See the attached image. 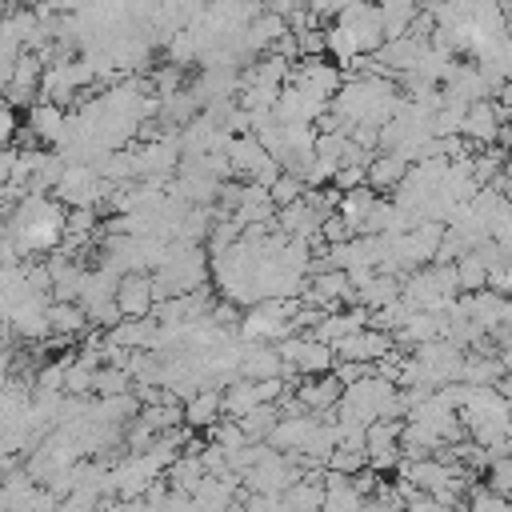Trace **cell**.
<instances>
[{
	"label": "cell",
	"instance_id": "8992f818",
	"mask_svg": "<svg viewBox=\"0 0 512 512\" xmlns=\"http://www.w3.org/2000/svg\"><path fill=\"white\" fill-rule=\"evenodd\" d=\"M220 412H224V396H220V392H200V396H192V400H188L184 420H188L192 428H208Z\"/></svg>",
	"mask_w": 512,
	"mask_h": 512
},
{
	"label": "cell",
	"instance_id": "9c48e42d",
	"mask_svg": "<svg viewBox=\"0 0 512 512\" xmlns=\"http://www.w3.org/2000/svg\"><path fill=\"white\" fill-rule=\"evenodd\" d=\"M12 128H16L12 112H8V108H0V140H8V136H12Z\"/></svg>",
	"mask_w": 512,
	"mask_h": 512
},
{
	"label": "cell",
	"instance_id": "30bf717a",
	"mask_svg": "<svg viewBox=\"0 0 512 512\" xmlns=\"http://www.w3.org/2000/svg\"><path fill=\"white\" fill-rule=\"evenodd\" d=\"M500 92H504V108H508V112H512V80H508V84H504V88H500Z\"/></svg>",
	"mask_w": 512,
	"mask_h": 512
},
{
	"label": "cell",
	"instance_id": "5b68a950",
	"mask_svg": "<svg viewBox=\"0 0 512 512\" xmlns=\"http://www.w3.org/2000/svg\"><path fill=\"white\" fill-rule=\"evenodd\" d=\"M452 268H456V288H460L464 296H476V292L488 288V264L476 256V248H472L468 256H460Z\"/></svg>",
	"mask_w": 512,
	"mask_h": 512
},
{
	"label": "cell",
	"instance_id": "277c9868",
	"mask_svg": "<svg viewBox=\"0 0 512 512\" xmlns=\"http://www.w3.org/2000/svg\"><path fill=\"white\" fill-rule=\"evenodd\" d=\"M340 392H344V384L336 376H312V380H304L296 388V396H300L304 408H328V404L340 400Z\"/></svg>",
	"mask_w": 512,
	"mask_h": 512
},
{
	"label": "cell",
	"instance_id": "52a82bcc",
	"mask_svg": "<svg viewBox=\"0 0 512 512\" xmlns=\"http://www.w3.org/2000/svg\"><path fill=\"white\" fill-rule=\"evenodd\" d=\"M84 324H88V312H84L80 304H56V308H48V328H52V332L72 336V332H80Z\"/></svg>",
	"mask_w": 512,
	"mask_h": 512
},
{
	"label": "cell",
	"instance_id": "3957f363",
	"mask_svg": "<svg viewBox=\"0 0 512 512\" xmlns=\"http://www.w3.org/2000/svg\"><path fill=\"white\" fill-rule=\"evenodd\" d=\"M404 176H408V160L396 156V152L368 160V188H372V192H376V188H400Z\"/></svg>",
	"mask_w": 512,
	"mask_h": 512
},
{
	"label": "cell",
	"instance_id": "7a4b0ae2",
	"mask_svg": "<svg viewBox=\"0 0 512 512\" xmlns=\"http://www.w3.org/2000/svg\"><path fill=\"white\" fill-rule=\"evenodd\" d=\"M152 300H156V288H152V280H144V276H132V280H124V284L116 288V304H120V312L132 316V320H140V316L152 308Z\"/></svg>",
	"mask_w": 512,
	"mask_h": 512
},
{
	"label": "cell",
	"instance_id": "ba28073f",
	"mask_svg": "<svg viewBox=\"0 0 512 512\" xmlns=\"http://www.w3.org/2000/svg\"><path fill=\"white\" fill-rule=\"evenodd\" d=\"M484 488L496 492V496H504V500H512V456L488 464V484Z\"/></svg>",
	"mask_w": 512,
	"mask_h": 512
},
{
	"label": "cell",
	"instance_id": "6da1fadb",
	"mask_svg": "<svg viewBox=\"0 0 512 512\" xmlns=\"http://www.w3.org/2000/svg\"><path fill=\"white\" fill-rule=\"evenodd\" d=\"M500 128H504L500 108H496L492 100H480V104H472V108L464 112V128H460V136L480 152V148H492V144H496Z\"/></svg>",
	"mask_w": 512,
	"mask_h": 512
}]
</instances>
